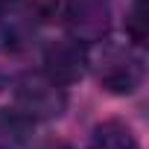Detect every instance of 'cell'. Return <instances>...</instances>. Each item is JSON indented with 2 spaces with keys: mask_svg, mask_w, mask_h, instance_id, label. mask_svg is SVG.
<instances>
[{
  "mask_svg": "<svg viewBox=\"0 0 149 149\" xmlns=\"http://www.w3.org/2000/svg\"><path fill=\"white\" fill-rule=\"evenodd\" d=\"M64 105H67L64 85L53 82L47 73H41V76H24L15 85V111H21L32 123L61 117Z\"/></svg>",
  "mask_w": 149,
  "mask_h": 149,
  "instance_id": "cell-1",
  "label": "cell"
},
{
  "mask_svg": "<svg viewBox=\"0 0 149 149\" xmlns=\"http://www.w3.org/2000/svg\"><path fill=\"white\" fill-rule=\"evenodd\" d=\"M97 76L108 94H134L143 82V58L129 47H105L97 58Z\"/></svg>",
  "mask_w": 149,
  "mask_h": 149,
  "instance_id": "cell-2",
  "label": "cell"
},
{
  "mask_svg": "<svg viewBox=\"0 0 149 149\" xmlns=\"http://www.w3.org/2000/svg\"><path fill=\"white\" fill-rule=\"evenodd\" d=\"M88 64H91V56H88L85 44L76 41V38L53 41L44 50V73H47L53 82H58V85L79 82L85 76Z\"/></svg>",
  "mask_w": 149,
  "mask_h": 149,
  "instance_id": "cell-3",
  "label": "cell"
},
{
  "mask_svg": "<svg viewBox=\"0 0 149 149\" xmlns=\"http://www.w3.org/2000/svg\"><path fill=\"white\" fill-rule=\"evenodd\" d=\"M67 26L76 41H102L111 26L108 0H67Z\"/></svg>",
  "mask_w": 149,
  "mask_h": 149,
  "instance_id": "cell-4",
  "label": "cell"
},
{
  "mask_svg": "<svg viewBox=\"0 0 149 149\" xmlns=\"http://www.w3.org/2000/svg\"><path fill=\"white\" fill-rule=\"evenodd\" d=\"M88 149H140L134 132L120 123V120H105L100 126H94L91 132V140H88Z\"/></svg>",
  "mask_w": 149,
  "mask_h": 149,
  "instance_id": "cell-5",
  "label": "cell"
},
{
  "mask_svg": "<svg viewBox=\"0 0 149 149\" xmlns=\"http://www.w3.org/2000/svg\"><path fill=\"white\" fill-rule=\"evenodd\" d=\"M32 140V120L15 108H0V149H26Z\"/></svg>",
  "mask_w": 149,
  "mask_h": 149,
  "instance_id": "cell-6",
  "label": "cell"
},
{
  "mask_svg": "<svg viewBox=\"0 0 149 149\" xmlns=\"http://www.w3.org/2000/svg\"><path fill=\"white\" fill-rule=\"evenodd\" d=\"M38 149H70L67 143H61V140H47L44 146H38Z\"/></svg>",
  "mask_w": 149,
  "mask_h": 149,
  "instance_id": "cell-7",
  "label": "cell"
}]
</instances>
